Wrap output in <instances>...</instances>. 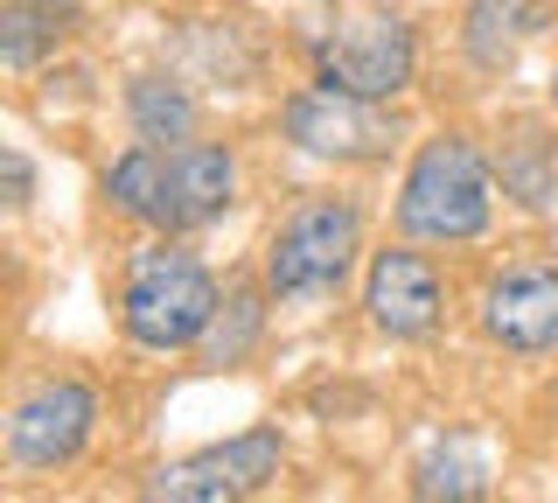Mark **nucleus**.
I'll return each instance as SVG.
<instances>
[{
  "label": "nucleus",
  "instance_id": "1",
  "mask_svg": "<svg viewBox=\"0 0 558 503\" xmlns=\"http://www.w3.org/2000/svg\"><path fill=\"white\" fill-rule=\"evenodd\" d=\"M488 217H496V182L482 147L468 133H433L398 189V231L418 245H468L488 231Z\"/></svg>",
  "mask_w": 558,
  "mask_h": 503
},
{
  "label": "nucleus",
  "instance_id": "15",
  "mask_svg": "<svg viewBox=\"0 0 558 503\" xmlns=\"http://www.w3.org/2000/svg\"><path fill=\"white\" fill-rule=\"evenodd\" d=\"M43 49H57V28H49L43 14L28 8V0L0 14V57H8V71H28V63L43 57Z\"/></svg>",
  "mask_w": 558,
  "mask_h": 503
},
{
  "label": "nucleus",
  "instance_id": "2",
  "mask_svg": "<svg viewBox=\"0 0 558 503\" xmlns=\"http://www.w3.org/2000/svg\"><path fill=\"white\" fill-rule=\"evenodd\" d=\"M217 308L223 294L209 280V266L182 245H147L126 266V287H119V328L140 350H196Z\"/></svg>",
  "mask_w": 558,
  "mask_h": 503
},
{
  "label": "nucleus",
  "instance_id": "17",
  "mask_svg": "<svg viewBox=\"0 0 558 503\" xmlns=\"http://www.w3.org/2000/svg\"><path fill=\"white\" fill-rule=\"evenodd\" d=\"M551 106H558V71H551Z\"/></svg>",
  "mask_w": 558,
  "mask_h": 503
},
{
  "label": "nucleus",
  "instance_id": "11",
  "mask_svg": "<svg viewBox=\"0 0 558 503\" xmlns=\"http://www.w3.org/2000/svg\"><path fill=\"white\" fill-rule=\"evenodd\" d=\"M126 119H133V133H140L147 147H182V141H196V98H189L174 77H133Z\"/></svg>",
  "mask_w": 558,
  "mask_h": 503
},
{
  "label": "nucleus",
  "instance_id": "13",
  "mask_svg": "<svg viewBox=\"0 0 558 503\" xmlns=\"http://www.w3.org/2000/svg\"><path fill=\"white\" fill-rule=\"evenodd\" d=\"M537 8L531 0H475L468 8V57L482 63V71H502V63L517 57V43L531 36Z\"/></svg>",
  "mask_w": 558,
  "mask_h": 503
},
{
  "label": "nucleus",
  "instance_id": "5",
  "mask_svg": "<svg viewBox=\"0 0 558 503\" xmlns=\"http://www.w3.org/2000/svg\"><path fill=\"white\" fill-rule=\"evenodd\" d=\"M314 71H322V84H336V92L391 106L418 71L412 28L398 22V14H349V22H336L314 43Z\"/></svg>",
  "mask_w": 558,
  "mask_h": 503
},
{
  "label": "nucleus",
  "instance_id": "9",
  "mask_svg": "<svg viewBox=\"0 0 558 503\" xmlns=\"http://www.w3.org/2000/svg\"><path fill=\"white\" fill-rule=\"evenodd\" d=\"M482 336L517 357H551L558 350V266H502L482 287Z\"/></svg>",
  "mask_w": 558,
  "mask_h": 503
},
{
  "label": "nucleus",
  "instance_id": "14",
  "mask_svg": "<svg viewBox=\"0 0 558 503\" xmlns=\"http://www.w3.org/2000/svg\"><path fill=\"white\" fill-rule=\"evenodd\" d=\"M258 322H266V308H258V294H252V287H238L231 301L217 308V322H209V336L196 343V350H203V363H238L244 350H252Z\"/></svg>",
  "mask_w": 558,
  "mask_h": 503
},
{
  "label": "nucleus",
  "instance_id": "10",
  "mask_svg": "<svg viewBox=\"0 0 558 503\" xmlns=\"http://www.w3.org/2000/svg\"><path fill=\"white\" fill-rule=\"evenodd\" d=\"M238 196V161L217 141H182L161 147V231H203L231 211Z\"/></svg>",
  "mask_w": 558,
  "mask_h": 503
},
{
  "label": "nucleus",
  "instance_id": "3",
  "mask_svg": "<svg viewBox=\"0 0 558 503\" xmlns=\"http://www.w3.org/2000/svg\"><path fill=\"white\" fill-rule=\"evenodd\" d=\"M363 252V217L342 196H307L301 211H287V224L266 245V287L279 301H322L349 280Z\"/></svg>",
  "mask_w": 558,
  "mask_h": 503
},
{
  "label": "nucleus",
  "instance_id": "6",
  "mask_svg": "<svg viewBox=\"0 0 558 503\" xmlns=\"http://www.w3.org/2000/svg\"><path fill=\"white\" fill-rule=\"evenodd\" d=\"M279 127H287V141L301 154H314V161H377V154L398 147V119L384 112L377 98L336 92V84H322V77L279 106Z\"/></svg>",
  "mask_w": 558,
  "mask_h": 503
},
{
  "label": "nucleus",
  "instance_id": "7",
  "mask_svg": "<svg viewBox=\"0 0 558 503\" xmlns=\"http://www.w3.org/2000/svg\"><path fill=\"white\" fill-rule=\"evenodd\" d=\"M92 427H98V392L84 385V378H49V385L14 398V412H8V462L28 468V476L63 468V462L84 455Z\"/></svg>",
  "mask_w": 558,
  "mask_h": 503
},
{
  "label": "nucleus",
  "instance_id": "12",
  "mask_svg": "<svg viewBox=\"0 0 558 503\" xmlns=\"http://www.w3.org/2000/svg\"><path fill=\"white\" fill-rule=\"evenodd\" d=\"M482 490H488V462L475 441H440L412 468V503H482Z\"/></svg>",
  "mask_w": 558,
  "mask_h": 503
},
{
  "label": "nucleus",
  "instance_id": "4",
  "mask_svg": "<svg viewBox=\"0 0 558 503\" xmlns=\"http://www.w3.org/2000/svg\"><path fill=\"white\" fill-rule=\"evenodd\" d=\"M287 462V441L272 427L231 433V441H209L182 462H161L147 476V503H252Z\"/></svg>",
  "mask_w": 558,
  "mask_h": 503
},
{
  "label": "nucleus",
  "instance_id": "16",
  "mask_svg": "<svg viewBox=\"0 0 558 503\" xmlns=\"http://www.w3.org/2000/svg\"><path fill=\"white\" fill-rule=\"evenodd\" d=\"M0 168H8V203H14V211H22V203H28V161H22V154H0Z\"/></svg>",
  "mask_w": 558,
  "mask_h": 503
},
{
  "label": "nucleus",
  "instance_id": "8",
  "mask_svg": "<svg viewBox=\"0 0 558 503\" xmlns=\"http://www.w3.org/2000/svg\"><path fill=\"white\" fill-rule=\"evenodd\" d=\"M363 315H371V328H377V336H391V343L433 336V328H440V315H447V280H440V266H433L426 252H412V245L377 252L371 273H363Z\"/></svg>",
  "mask_w": 558,
  "mask_h": 503
}]
</instances>
